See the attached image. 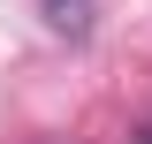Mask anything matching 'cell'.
I'll list each match as a JSON object with an SVG mask.
<instances>
[{"label": "cell", "instance_id": "6da1fadb", "mask_svg": "<svg viewBox=\"0 0 152 144\" xmlns=\"http://www.w3.org/2000/svg\"><path fill=\"white\" fill-rule=\"evenodd\" d=\"M137 144H152V114H145V121H137Z\"/></svg>", "mask_w": 152, "mask_h": 144}]
</instances>
